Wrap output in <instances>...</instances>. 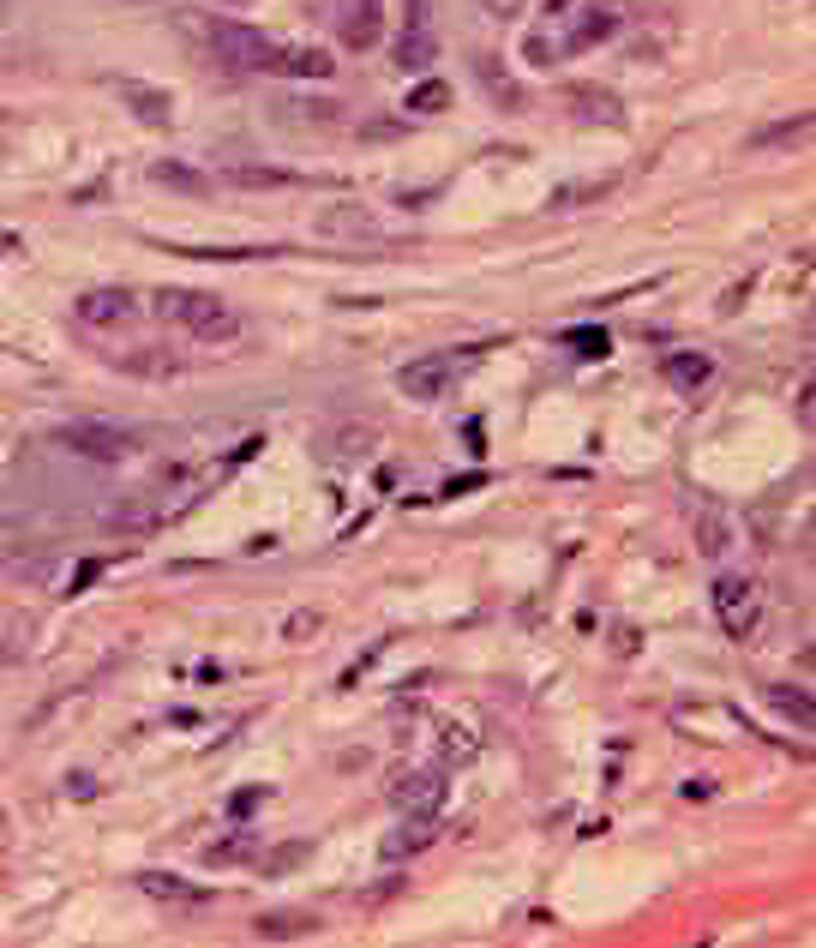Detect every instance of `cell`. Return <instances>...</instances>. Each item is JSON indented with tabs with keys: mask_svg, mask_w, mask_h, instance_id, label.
<instances>
[{
	"mask_svg": "<svg viewBox=\"0 0 816 948\" xmlns=\"http://www.w3.org/2000/svg\"><path fill=\"white\" fill-rule=\"evenodd\" d=\"M204 43H211V55L223 60V67H235V72H276V55H283V43H271L264 31L235 24V19H211L204 24Z\"/></svg>",
	"mask_w": 816,
	"mask_h": 948,
	"instance_id": "cell-1",
	"label": "cell"
},
{
	"mask_svg": "<svg viewBox=\"0 0 816 948\" xmlns=\"http://www.w3.org/2000/svg\"><path fill=\"white\" fill-rule=\"evenodd\" d=\"M157 313L174 318V325H186L193 337L216 342V337H235V313H228L216 294H199V289H162L157 294Z\"/></svg>",
	"mask_w": 816,
	"mask_h": 948,
	"instance_id": "cell-2",
	"label": "cell"
},
{
	"mask_svg": "<svg viewBox=\"0 0 816 948\" xmlns=\"http://www.w3.org/2000/svg\"><path fill=\"white\" fill-rule=\"evenodd\" d=\"M60 444H67L72 456H84V463H126V456H133V439H126L121 427H102V420H67Z\"/></svg>",
	"mask_w": 816,
	"mask_h": 948,
	"instance_id": "cell-3",
	"label": "cell"
},
{
	"mask_svg": "<svg viewBox=\"0 0 816 948\" xmlns=\"http://www.w3.org/2000/svg\"><path fill=\"white\" fill-rule=\"evenodd\" d=\"M325 19L349 48H373L385 36V0H325Z\"/></svg>",
	"mask_w": 816,
	"mask_h": 948,
	"instance_id": "cell-4",
	"label": "cell"
},
{
	"mask_svg": "<svg viewBox=\"0 0 816 948\" xmlns=\"http://www.w3.org/2000/svg\"><path fill=\"white\" fill-rule=\"evenodd\" d=\"M390 804L403 816H439L444 811V775L439 768H397L390 775Z\"/></svg>",
	"mask_w": 816,
	"mask_h": 948,
	"instance_id": "cell-5",
	"label": "cell"
},
{
	"mask_svg": "<svg viewBox=\"0 0 816 948\" xmlns=\"http://www.w3.org/2000/svg\"><path fill=\"white\" fill-rule=\"evenodd\" d=\"M714 619H721L733 636H750V631H757V619H762L757 583H750V576H721V583H714Z\"/></svg>",
	"mask_w": 816,
	"mask_h": 948,
	"instance_id": "cell-6",
	"label": "cell"
},
{
	"mask_svg": "<svg viewBox=\"0 0 816 948\" xmlns=\"http://www.w3.org/2000/svg\"><path fill=\"white\" fill-rule=\"evenodd\" d=\"M456 366H463L456 354H427V361H408L403 373H397V384H403L408 403H439V396L451 391Z\"/></svg>",
	"mask_w": 816,
	"mask_h": 948,
	"instance_id": "cell-7",
	"label": "cell"
},
{
	"mask_svg": "<svg viewBox=\"0 0 816 948\" xmlns=\"http://www.w3.org/2000/svg\"><path fill=\"white\" fill-rule=\"evenodd\" d=\"M109 91L121 97V109H133L145 126H174V97L162 84H145V79H109Z\"/></svg>",
	"mask_w": 816,
	"mask_h": 948,
	"instance_id": "cell-8",
	"label": "cell"
},
{
	"mask_svg": "<svg viewBox=\"0 0 816 948\" xmlns=\"http://www.w3.org/2000/svg\"><path fill=\"white\" fill-rule=\"evenodd\" d=\"M439 43H432V0H408V24H403V43H397V67L403 72H420L432 67Z\"/></svg>",
	"mask_w": 816,
	"mask_h": 948,
	"instance_id": "cell-9",
	"label": "cell"
},
{
	"mask_svg": "<svg viewBox=\"0 0 816 948\" xmlns=\"http://www.w3.org/2000/svg\"><path fill=\"white\" fill-rule=\"evenodd\" d=\"M72 313H79L84 325H121V318H133V294L126 289H91V294H79Z\"/></svg>",
	"mask_w": 816,
	"mask_h": 948,
	"instance_id": "cell-10",
	"label": "cell"
},
{
	"mask_svg": "<svg viewBox=\"0 0 816 948\" xmlns=\"http://www.w3.org/2000/svg\"><path fill=\"white\" fill-rule=\"evenodd\" d=\"M475 79L487 84V97L499 102L505 114H522V109H529V97H522V84L510 79V72H499V60H492V55H475Z\"/></svg>",
	"mask_w": 816,
	"mask_h": 948,
	"instance_id": "cell-11",
	"label": "cell"
},
{
	"mask_svg": "<svg viewBox=\"0 0 816 948\" xmlns=\"http://www.w3.org/2000/svg\"><path fill=\"white\" fill-rule=\"evenodd\" d=\"M138 889H145L150 901H181V906H204V901H211V889L181 882V877H169V870H145V877H138Z\"/></svg>",
	"mask_w": 816,
	"mask_h": 948,
	"instance_id": "cell-12",
	"label": "cell"
},
{
	"mask_svg": "<svg viewBox=\"0 0 816 948\" xmlns=\"http://www.w3.org/2000/svg\"><path fill=\"white\" fill-rule=\"evenodd\" d=\"M318 235H378V216L361 204H330L318 211Z\"/></svg>",
	"mask_w": 816,
	"mask_h": 948,
	"instance_id": "cell-13",
	"label": "cell"
},
{
	"mask_svg": "<svg viewBox=\"0 0 816 948\" xmlns=\"http://www.w3.org/2000/svg\"><path fill=\"white\" fill-rule=\"evenodd\" d=\"M570 102H577V121H601V126H624V109H619V97L612 91H594V84H577L570 91Z\"/></svg>",
	"mask_w": 816,
	"mask_h": 948,
	"instance_id": "cell-14",
	"label": "cell"
},
{
	"mask_svg": "<svg viewBox=\"0 0 816 948\" xmlns=\"http://www.w3.org/2000/svg\"><path fill=\"white\" fill-rule=\"evenodd\" d=\"M420 847H432V816H403V828H390L385 835V858L397 865V858H415Z\"/></svg>",
	"mask_w": 816,
	"mask_h": 948,
	"instance_id": "cell-15",
	"label": "cell"
},
{
	"mask_svg": "<svg viewBox=\"0 0 816 948\" xmlns=\"http://www.w3.org/2000/svg\"><path fill=\"white\" fill-rule=\"evenodd\" d=\"M330 67H337V60H330L325 48H283V55H276V72H295V79H330Z\"/></svg>",
	"mask_w": 816,
	"mask_h": 948,
	"instance_id": "cell-16",
	"label": "cell"
},
{
	"mask_svg": "<svg viewBox=\"0 0 816 948\" xmlns=\"http://www.w3.org/2000/svg\"><path fill=\"white\" fill-rule=\"evenodd\" d=\"M619 187L612 174H601V181H577V187H553V199H546V211H577V204H594L607 199V192Z\"/></svg>",
	"mask_w": 816,
	"mask_h": 948,
	"instance_id": "cell-17",
	"label": "cell"
},
{
	"mask_svg": "<svg viewBox=\"0 0 816 948\" xmlns=\"http://www.w3.org/2000/svg\"><path fill=\"white\" fill-rule=\"evenodd\" d=\"M313 930H318V918H301V913H271V918H259V925H252V937L276 943V937H313Z\"/></svg>",
	"mask_w": 816,
	"mask_h": 948,
	"instance_id": "cell-18",
	"label": "cell"
},
{
	"mask_svg": "<svg viewBox=\"0 0 816 948\" xmlns=\"http://www.w3.org/2000/svg\"><path fill=\"white\" fill-rule=\"evenodd\" d=\"M667 379L679 384V391H696V384L709 379V361L703 354H667Z\"/></svg>",
	"mask_w": 816,
	"mask_h": 948,
	"instance_id": "cell-19",
	"label": "cell"
},
{
	"mask_svg": "<svg viewBox=\"0 0 816 948\" xmlns=\"http://www.w3.org/2000/svg\"><path fill=\"white\" fill-rule=\"evenodd\" d=\"M150 181H157V187H181V192H204V187H211L204 174L181 169V162H157V169H150Z\"/></svg>",
	"mask_w": 816,
	"mask_h": 948,
	"instance_id": "cell-20",
	"label": "cell"
},
{
	"mask_svg": "<svg viewBox=\"0 0 816 948\" xmlns=\"http://www.w3.org/2000/svg\"><path fill=\"white\" fill-rule=\"evenodd\" d=\"M228 181L235 187H301V174H288V169H228Z\"/></svg>",
	"mask_w": 816,
	"mask_h": 948,
	"instance_id": "cell-21",
	"label": "cell"
},
{
	"mask_svg": "<svg viewBox=\"0 0 816 948\" xmlns=\"http://www.w3.org/2000/svg\"><path fill=\"white\" fill-rule=\"evenodd\" d=\"M444 102H451V91H444L439 79H427V84H415V91H408V102H403V109H415V114H439Z\"/></svg>",
	"mask_w": 816,
	"mask_h": 948,
	"instance_id": "cell-22",
	"label": "cell"
},
{
	"mask_svg": "<svg viewBox=\"0 0 816 948\" xmlns=\"http://www.w3.org/2000/svg\"><path fill=\"white\" fill-rule=\"evenodd\" d=\"M811 133V114H798V121L786 126H769V133H757V150H774V145H798V138Z\"/></svg>",
	"mask_w": 816,
	"mask_h": 948,
	"instance_id": "cell-23",
	"label": "cell"
},
{
	"mask_svg": "<svg viewBox=\"0 0 816 948\" xmlns=\"http://www.w3.org/2000/svg\"><path fill=\"white\" fill-rule=\"evenodd\" d=\"M565 342L582 354V361H594V354H607V330H565Z\"/></svg>",
	"mask_w": 816,
	"mask_h": 948,
	"instance_id": "cell-24",
	"label": "cell"
},
{
	"mask_svg": "<svg viewBox=\"0 0 816 948\" xmlns=\"http://www.w3.org/2000/svg\"><path fill=\"white\" fill-rule=\"evenodd\" d=\"M769 702H774V709H781V714H793L798 726H811V702H805V697H786V690L774 685V690H769Z\"/></svg>",
	"mask_w": 816,
	"mask_h": 948,
	"instance_id": "cell-25",
	"label": "cell"
},
{
	"mask_svg": "<svg viewBox=\"0 0 816 948\" xmlns=\"http://www.w3.org/2000/svg\"><path fill=\"white\" fill-rule=\"evenodd\" d=\"M444 757H475V733H468V726H444Z\"/></svg>",
	"mask_w": 816,
	"mask_h": 948,
	"instance_id": "cell-26",
	"label": "cell"
},
{
	"mask_svg": "<svg viewBox=\"0 0 816 948\" xmlns=\"http://www.w3.org/2000/svg\"><path fill=\"white\" fill-rule=\"evenodd\" d=\"M522 7H529V0H480V12H487V19H517Z\"/></svg>",
	"mask_w": 816,
	"mask_h": 948,
	"instance_id": "cell-27",
	"label": "cell"
},
{
	"mask_svg": "<svg viewBox=\"0 0 816 948\" xmlns=\"http://www.w3.org/2000/svg\"><path fill=\"white\" fill-rule=\"evenodd\" d=\"M306 631H318V612H301V619H288V636H306Z\"/></svg>",
	"mask_w": 816,
	"mask_h": 948,
	"instance_id": "cell-28",
	"label": "cell"
},
{
	"mask_svg": "<svg viewBox=\"0 0 816 948\" xmlns=\"http://www.w3.org/2000/svg\"><path fill=\"white\" fill-rule=\"evenodd\" d=\"M216 7H247V0H216Z\"/></svg>",
	"mask_w": 816,
	"mask_h": 948,
	"instance_id": "cell-29",
	"label": "cell"
}]
</instances>
